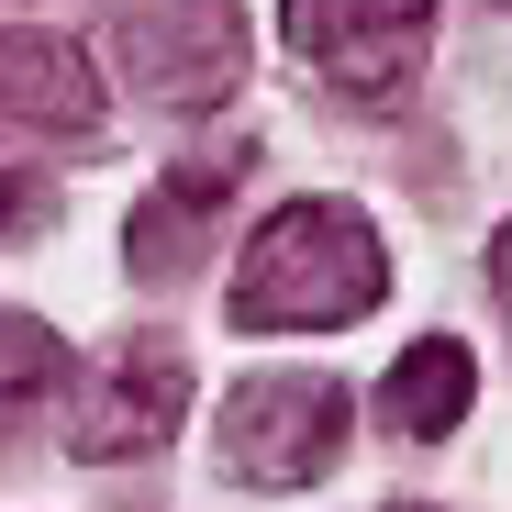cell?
<instances>
[{"label": "cell", "instance_id": "obj_1", "mask_svg": "<svg viewBox=\"0 0 512 512\" xmlns=\"http://www.w3.org/2000/svg\"><path fill=\"white\" fill-rule=\"evenodd\" d=\"M390 290V256L346 201H290L245 234L234 256V323L245 334H323V323H357Z\"/></svg>", "mask_w": 512, "mask_h": 512}, {"label": "cell", "instance_id": "obj_11", "mask_svg": "<svg viewBox=\"0 0 512 512\" xmlns=\"http://www.w3.org/2000/svg\"><path fill=\"white\" fill-rule=\"evenodd\" d=\"M490 279H501V301H512V234H501V245H490Z\"/></svg>", "mask_w": 512, "mask_h": 512}, {"label": "cell", "instance_id": "obj_8", "mask_svg": "<svg viewBox=\"0 0 512 512\" xmlns=\"http://www.w3.org/2000/svg\"><path fill=\"white\" fill-rule=\"evenodd\" d=\"M468 390H479V357L457 346V334H423V346L390 368V390H379V412L401 423V435H446V423L468 412Z\"/></svg>", "mask_w": 512, "mask_h": 512}, {"label": "cell", "instance_id": "obj_7", "mask_svg": "<svg viewBox=\"0 0 512 512\" xmlns=\"http://www.w3.org/2000/svg\"><path fill=\"white\" fill-rule=\"evenodd\" d=\"M0 112L56 123V134H90L101 123V90H90V67H78L67 34H0Z\"/></svg>", "mask_w": 512, "mask_h": 512}, {"label": "cell", "instance_id": "obj_10", "mask_svg": "<svg viewBox=\"0 0 512 512\" xmlns=\"http://www.w3.org/2000/svg\"><path fill=\"white\" fill-rule=\"evenodd\" d=\"M23 223H45V179H0V245H12Z\"/></svg>", "mask_w": 512, "mask_h": 512}, {"label": "cell", "instance_id": "obj_4", "mask_svg": "<svg viewBox=\"0 0 512 512\" xmlns=\"http://www.w3.org/2000/svg\"><path fill=\"white\" fill-rule=\"evenodd\" d=\"M279 34L346 90H401V67L435 34V0H279Z\"/></svg>", "mask_w": 512, "mask_h": 512}, {"label": "cell", "instance_id": "obj_3", "mask_svg": "<svg viewBox=\"0 0 512 512\" xmlns=\"http://www.w3.org/2000/svg\"><path fill=\"white\" fill-rule=\"evenodd\" d=\"M346 457V390L334 379H245L223 401V468L256 490H312Z\"/></svg>", "mask_w": 512, "mask_h": 512}, {"label": "cell", "instance_id": "obj_5", "mask_svg": "<svg viewBox=\"0 0 512 512\" xmlns=\"http://www.w3.org/2000/svg\"><path fill=\"white\" fill-rule=\"evenodd\" d=\"M179 401H190L179 346L134 334V346H123V357H112L90 390H78V412H67V446H78V457H145V446H167Z\"/></svg>", "mask_w": 512, "mask_h": 512}, {"label": "cell", "instance_id": "obj_6", "mask_svg": "<svg viewBox=\"0 0 512 512\" xmlns=\"http://www.w3.org/2000/svg\"><path fill=\"white\" fill-rule=\"evenodd\" d=\"M234 179H245V156L223 145V156H190L179 179H167L145 212H134V279H179L190 256H201V234H212V212L234 201Z\"/></svg>", "mask_w": 512, "mask_h": 512}, {"label": "cell", "instance_id": "obj_12", "mask_svg": "<svg viewBox=\"0 0 512 512\" xmlns=\"http://www.w3.org/2000/svg\"><path fill=\"white\" fill-rule=\"evenodd\" d=\"M401 512H423V501H401Z\"/></svg>", "mask_w": 512, "mask_h": 512}, {"label": "cell", "instance_id": "obj_9", "mask_svg": "<svg viewBox=\"0 0 512 512\" xmlns=\"http://www.w3.org/2000/svg\"><path fill=\"white\" fill-rule=\"evenodd\" d=\"M56 379H67V346H56L45 323L0 312V423H12V412H34V401H45Z\"/></svg>", "mask_w": 512, "mask_h": 512}, {"label": "cell", "instance_id": "obj_2", "mask_svg": "<svg viewBox=\"0 0 512 512\" xmlns=\"http://www.w3.org/2000/svg\"><path fill=\"white\" fill-rule=\"evenodd\" d=\"M101 45L167 112H201L245 78V12L234 0H101Z\"/></svg>", "mask_w": 512, "mask_h": 512}]
</instances>
